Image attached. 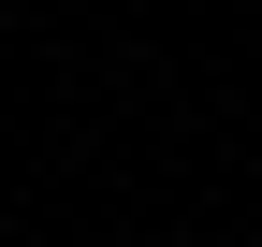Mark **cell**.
Listing matches in <instances>:
<instances>
[{"mask_svg": "<svg viewBox=\"0 0 262 247\" xmlns=\"http://www.w3.org/2000/svg\"><path fill=\"white\" fill-rule=\"evenodd\" d=\"M0 160H15V131H0Z\"/></svg>", "mask_w": 262, "mask_h": 247, "instance_id": "1", "label": "cell"}]
</instances>
